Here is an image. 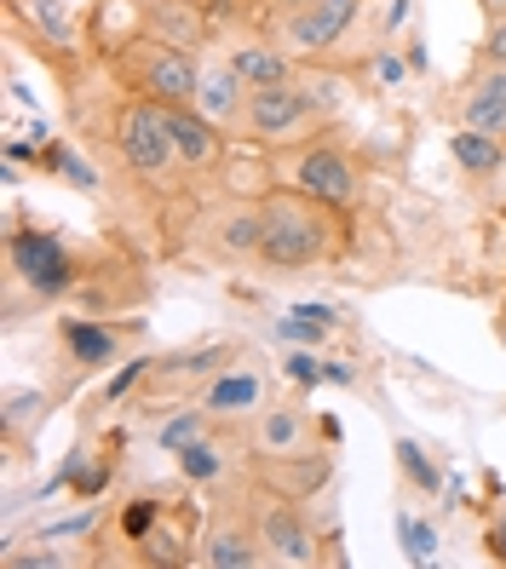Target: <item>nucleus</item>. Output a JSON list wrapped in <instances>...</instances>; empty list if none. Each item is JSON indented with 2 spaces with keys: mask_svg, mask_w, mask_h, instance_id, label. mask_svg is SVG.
<instances>
[{
  "mask_svg": "<svg viewBox=\"0 0 506 569\" xmlns=\"http://www.w3.org/2000/svg\"><path fill=\"white\" fill-rule=\"evenodd\" d=\"M288 375H294L299 386H317V380H323V362H317L311 351H299V357H288Z\"/></svg>",
  "mask_w": 506,
  "mask_h": 569,
  "instance_id": "obj_31",
  "label": "nucleus"
},
{
  "mask_svg": "<svg viewBox=\"0 0 506 569\" xmlns=\"http://www.w3.org/2000/svg\"><path fill=\"white\" fill-rule=\"evenodd\" d=\"M63 346H70V357L87 368V375H92V368H105L110 357H116V328H105V322H63Z\"/></svg>",
  "mask_w": 506,
  "mask_h": 569,
  "instance_id": "obj_16",
  "label": "nucleus"
},
{
  "mask_svg": "<svg viewBox=\"0 0 506 569\" xmlns=\"http://www.w3.org/2000/svg\"><path fill=\"white\" fill-rule=\"evenodd\" d=\"M460 121L506 139V63H478V76L466 81V98H460Z\"/></svg>",
  "mask_w": 506,
  "mask_h": 569,
  "instance_id": "obj_9",
  "label": "nucleus"
},
{
  "mask_svg": "<svg viewBox=\"0 0 506 569\" xmlns=\"http://www.w3.org/2000/svg\"><path fill=\"white\" fill-rule=\"evenodd\" d=\"M397 541H403V552H409L415 563H426L431 547H437V535H431V523H420V518H397Z\"/></svg>",
  "mask_w": 506,
  "mask_h": 569,
  "instance_id": "obj_25",
  "label": "nucleus"
},
{
  "mask_svg": "<svg viewBox=\"0 0 506 569\" xmlns=\"http://www.w3.org/2000/svg\"><path fill=\"white\" fill-rule=\"evenodd\" d=\"M334 328V311H323V306H299V311H288L282 322H277V340H299V346H323V333Z\"/></svg>",
  "mask_w": 506,
  "mask_h": 569,
  "instance_id": "obj_21",
  "label": "nucleus"
},
{
  "mask_svg": "<svg viewBox=\"0 0 506 569\" xmlns=\"http://www.w3.org/2000/svg\"><path fill=\"white\" fill-rule=\"evenodd\" d=\"M110 483V460H98V466H87V472H81V460H76V478H70V489L81 495V500H92L98 489H105Z\"/></svg>",
  "mask_w": 506,
  "mask_h": 569,
  "instance_id": "obj_30",
  "label": "nucleus"
},
{
  "mask_svg": "<svg viewBox=\"0 0 506 569\" xmlns=\"http://www.w3.org/2000/svg\"><path fill=\"white\" fill-rule=\"evenodd\" d=\"M36 167H47V173H58L63 184H76V190H98V173L70 150V144H52L47 156H36Z\"/></svg>",
  "mask_w": 506,
  "mask_h": 569,
  "instance_id": "obj_22",
  "label": "nucleus"
},
{
  "mask_svg": "<svg viewBox=\"0 0 506 569\" xmlns=\"http://www.w3.org/2000/svg\"><path fill=\"white\" fill-rule=\"evenodd\" d=\"M259 547H265V535H248V529H214V535H208V552H201V563H214V569H254V563H259Z\"/></svg>",
  "mask_w": 506,
  "mask_h": 569,
  "instance_id": "obj_17",
  "label": "nucleus"
},
{
  "mask_svg": "<svg viewBox=\"0 0 506 569\" xmlns=\"http://www.w3.org/2000/svg\"><path fill=\"white\" fill-rule=\"evenodd\" d=\"M311 92H306V81H282V87H254L248 92V110H242V127L254 132L259 144H277V139H294L299 127L311 121Z\"/></svg>",
  "mask_w": 506,
  "mask_h": 569,
  "instance_id": "obj_6",
  "label": "nucleus"
},
{
  "mask_svg": "<svg viewBox=\"0 0 506 569\" xmlns=\"http://www.w3.org/2000/svg\"><path fill=\"white\" fill-rule=\"evenodd\" d=\"M167 132H173V150L185 167H214L225 156V132L214 116H201L196 104H167Z\"/></svg>",
  "mask_w": 506,
  "mask_h": 569,
  "instance_id": "obj_8",
  "label": "nucleus"
},
{
  "mask_svg": "<svg viewBox=\"0 0 506 569\" xmlns=\"http://www.w3.org/2000/svg\"><path fill=\"white\" fill-rule=\"evenodd\" d=\"M254 403H259V380L254 375H219L208 386V409H219V415H242Z\"/></svg>",
  "mask_w": 506,
  "mask_h": 569,
  "instance_id": "obj_20",
  "label": "nucleus"
},
{
  "mask_svg": "<svg viewBox=\"0 0 506 569\" xmlns=\"http://www.w3.org/2000/svg\"><path fill=\"white\" fill-rule=\"evenodd\" d=\"M265 213V242H259V259L271 264V271H306V264H323L346 248V230L334 219L328 202L306 196L299 184L288 190H271L259 202Z\"/></svg>",
  "mask_w": 506,
  "mask_h": 569,
  "instance_id": "obj_1",
  "label": "nucleus"
},
{
  "mask_svg": "<svg viewBox=\"0 0 506 569\" xmlns=\"http://www.w3.org/2000/svg\"><path fill=\"white\" fill-rule=\"evenodd\" d=\"M156 438H161V449H167V455H179L185 443H196V438H201V415H179V420H167V426L156 431Z\"/></svg>",
  "mask_w": 506,
  "mask_h": 569,
  "instance_id": "obj_27",
  "label": "nucleus"
},
{
  "mask_svg": "<svg viewBox=\"0 0 506 569\" xmlns=\"http://www.w3.org/2000/svg\"><path fill=\"white\" fill-rule=\"evenodd\" d=\"M47 415H52V397L47 391H12L7 397V415H0V431H7V438H23L29 426H47Z\"/></svg>",
  "mask_w": 506,
  "mask_h": 569,
  "instance_id": "obj_19",
  "label": "nucleus"
},
{
  "mask_svg": "<svg viewBox=\"0 0 506 569\" xmlns=\"http://www.w3.org/2000/svg\"><path fill=\"white\" fill-rule=\"evenodd\" d=\"M265 242V213L259 208H225L219 213V248L225 253H259Z\"/></svg>",
  "mask_w": 506,
  "mask_h": 569,
  "instance_id": "obj_18",
  "label": "nucleus"
},
{
  "mask_svg": "<svg viewBox=\"0 0 506 569\" xmlns=\"http://www.w3.org/2000/svg\"><path fill=\"white\" fill-rule=\"evenodd\" d=\"M500 219H506V208H500Z\"/></svg>",
  "mask_w": 506,
  "mask_h": 569,
  "instance_id": "obj_37",
  "label": "nucleus"
},
{
  "mask_svg": "<svg viewBox=\"0 0 506 569\" xmlns=\"http://www.w3.org/2000/svg\"><path fill=\"white\" fill-rule=\"evenodd\" d=\"M306 438H311V426L299 420L294 409H265L259 426H254V443L265 455H299V449H306Z\"/></svg>",
  "mask_w": 506,
  "mask_h": 569,
  "instance_id": "obj_15",
  "label": "nucleus"
},
{
  "mask_svg": "<svg viewBox=\"0 0 506 569\" xmlns=\"http://www.w3.org/2000/svg\"><path fill=\"white\" fill-rule=\"evenodd\" d=\"M116 70L127 87H139L156 104H196V87H201V70L190 47H173V41H156V36H127L116 52Z\"/></svg>",
  "mask_w": 506,
  "mask_h": 569,
  "instance_id": "obj_2",
  "label": "nucleus"
},
{
  "mask_svg": "<svg viewBox=\"0 0 506 569\" xmlns=\"http://www.w3.org/2000/svg\"><path fill=\"white\" fill-rule=\"evenodd\" d=\"M156 523H161V500H150V495H145V500H127V507H121V535H127L132 547H139Z\"/></svg>",
  "mask_w": 506,
  "mask_h": 569,
  "instance_id": "obj_24",
  "label": "nucleus"
},
{
  "mask_svg": "<svg viewBox=\"0 0 506 569\" xmlns=\"http://www.w3.org/2000/svg\"><path fill=\"white\" fill-rule=\"evenodd\" d=\"M236 76L248 81V92L254 87H282V81H294V63H288V52L282 47H271V41H248V47H236Z\"/></svg>",
  "mask_w": 506,
  "mask_h": 569,
  "instance_id": "obj_13",
  "label": "nucleus"
},
{
  "mask_svg": "<svg viewBox=\"0 0 506 569\" xmlns=\"http://www.w3.org/2000/svg\"><path fill=\"white\" fill-rule=\"evenodd\" d=\"M397 460H403V472H409V478H415V483H420L426 495L437 489V466H431V460H426V455H420L415 443H397Z\"/></svg>",
  "mask_w": 506,
  "mask_h": 569,
  "instance_id": "obj_28",
  "label": "nucleus"
},
{
  "mask_svg": "<svg viewBox=\"0 0 506 569\" xmlns=\"http://www.w3.org/2000/svg\"><path fill=\"white\" fill-rule=\"evenodd\" d=\"M484 547H489V558L506 563V529H489V535H484Z\"/></svg>",
  "mask_w": 506,
  "mask_h": 569,
  "instance_id": "obj_34",
  "label": "nucleus"
},
{
  "mask_svg": "<svg viewBox=\"0 0 506 569\" xmlns=\"http://www.w3.org/2000/svg\"><path fill=\"white\" fill-rule=\"evenodd\" d=\"M265 7H271V12H282V18H288V12H299V7H306V0H265Z\"/></svg>",
  "mask_w": 506,
  "mask_h": 569,
  "instance_id": "obj_35",
  "label": "nucleus"
},
{
  "mask_svg": "<svg viewBox=\"0 0 506 569\" xmlns=\"http://www.w3.org/2000/svg\"><path fill=\"white\" fill-rule=\"evenodd\" d=\"M173 460H179V472H185L190 483H208V478H219V472H225V460L214 455V443H201V438H196V443H185Z\"/></svg>",
  "mask_w": 506,
  "mask_h": 569,
  "instance_id": "obj_23",
  "label": "nucleus"
},
{
  "mask_svg": "<svg viewBox=\"0 0 506 569\" xmlns=\"http://www.w3.org/2000/svg\"><path fill=\"white\" fill-rule=\"evenodd\" d=\"M323 380H334V386H351L357 375H351V368H346V362H323Z\"/></svg>",
  "mask_w": 506,
  "mask_h": 569,
  "instance_id": "obj_33",
  "label": "nucleus"
},
{
  "mask_svg": "<svg viewBox=\"0 0 506 569\" xmlns=\"http://www.w3.org/2000/svg\"><path fill=\"white\" fill-rule=\"evenodd\" d=\"M478 7H484V18H500V12H506V0H478Z\"/></svg>",
  "mask_w": 506,
  "mask_h": 569,
  "instance_id": "obj_36",
  "label": "nucleus"
},
{
  "mask_svg": "<svg viewBox=\"0 0 506 569\" xmlns=\"http://www.w3.org/2000/svg\"><path fill=\"white\" fill-rule=\"evenodd\" d=\"M288 179L306 196H317V202H328V208H357V196H363V173L351 167V156L340 144H306L294 156Z\"/></svg>",
  "mask_w": 506,
  "mask_h": 569,
  "instance_id": "obj_5",
  "label": "nucleus"
},
{
  "mask_svg": "<svg viewBox=\"0 0 506 569\" xmlns=\"http://www.w3.org/2000/svg\"><path fill=\"white\" fill-rule=\"evenodd\" d=\"M139 375H145V362H132V368H121V375L110 380V397H127V391H132V380H139Z\"/></svg>",
  "mask_w": 506,
  "mask_h": 569,
  "instance_id": "obj_32",
  "label": "nucleus"
},
{
  "mask_svg": "<svg viewBox=\"0 0 506 569\" xmlns=\"http://www.w3.org/2000/svg\"><path fill=\"white\" fill-rule=\"evenodd\" d=\"M116 144H121V161L132 167V173L145 179H161L167 167H173V132H167V104H156V98H127V104L116 110Z\"/></svg>",
  "mask_w": 506,
  "mask_h": 569,
  "instance_id": "obj_3",
  "label": "nucleus"
},
{
  "mask_svg": "<svg viewBox=\"0 0 506 569\" xmlns=\"http://www.w3.org/2000/svg\"><path fill=\"white\" fill-rule=\"evenodd\" d=\"M478 63H506V12H500V18H489L484 41H478Z\"/></svg>",
  "mask_w": 506,
  "mask_h": 569,
  "instance_id": "obj_29",
  "label": "nucleus"
},
{
  "mask_svg": "<svg viewBox=\"0 0 506 569\" xmlns=\"http://www.w3.org/2000/svg\"><path fill=\"white\" fill-rule=\"evenodd\" d=\"M139 36H156V41H173V47H196L208 36V18H201L190 0H150L145 7V29Z\"/></svg>",
  "mask_w": 506,
  "mask_h": 569,
  "instance_id": "obj_12",
  "label": "nucleus"
},
{
  "mask_svg": "<svg viewBox=\"0 0 506 569\" xmlns=\"http://www.w3.org/2000/svg\"><path fill=\"white\" fill-rule=\"evenodd\" d=\"M196 110H201V116H214L219 127L242 121V110H248V81L236 76V63H219V70L201 76V87H196Z\"/></svg>",
  "mask_w": 506,
  "mask_h": 569,
  "instance_id": "obj_11",
  "label": "nucleus"
},
{
  "mask_svg": "<svg viewBox=\"0 0 506 569\" xmlns=\"http://www.w3.org/2000/svg\"><path fill=\"white\" fill-rule=\"evenodd\" d=\"M139 547H145L150 563H185V558H190V552H185V535H173V529H150Z\"/></svg>",
  "mask_w": 506,
  "mask_h": 569,
  "instance_id": "obj_26",
  "label": "nucleus"
},
{
  "mask_svg": "<svg viewBox=\"0 0 506 569\" xmlns=\"http://www.w3.org/2000/svg\"><path fill=\"white\" fill-rule=\"evenodd\" d=\"M357 12H363V0H306L299 12H288L277 23V36L294 52H317L323 58L334 41H346V29H351Z\"/></svg>",
  "mask_w": 506,
  "mask_h": 569,
  "instance_id": "obj_7",
  "label": "nucleus"
},
{
  "mask_svg": "<svg viewBox=\"0 0 506 569\" xmlns=\"http://www.w3.org/2000/svg\"><path fill=\"white\" fill-rule=\"evenodd\" d=\"M7 259H12V271L23 277V288L41 293V299H58V293L76 288L70 248H63L52 230H41V224H18L12 237H7Z\"/></svg>",
  "mask_w": 506,
  "mask_h": 569,
  "instance_id": "obj_4",
  "label": "nucleus"
},
{
  "mask_svg": "<svg viewBox=\"0 0 506 569\" xmlns=\"http://www.w3.org/2000/svg\"><path fill=\"white\" fill-rule=\"evenodd\" d=\"M449 156H455V167H466L472 179H489L495 167L506 161V139L478 132V127H460V132H449Z\"/></svg>",
  "mask_w": 506,
  "mask_h": 569,
  "instance_id": "obj_14",
  "label": "nucleus"
},
{
  "mask_svg": "<svg viewBox=\"0 0 506 569\" xmlns=\"http://www.w3.org/2000/svg\"><path fill=\"white\" fill-rule=\"evenodd\" d=\"M259 535H265V547H271L282 563H317V541H311L306 518L288 507V495H277L271 507L259 512Z\"/></svg>",
  "mask_w": 506,
  "mask_h": 569,
  "instance_id": "obj_10",
  "label": "nucleus"
}]
</instances>
